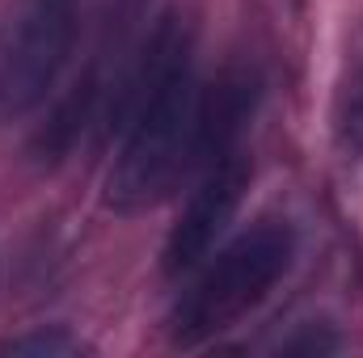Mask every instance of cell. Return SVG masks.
I'll return each instance as SVG.
<instances>
[{
	"label": "cell",
	"mask_w": 363,
	"mask_h": 358,
	"mask_svg": "<svg viewBox=\"0 0 363 358\" xmlns=\"http://www.w3.org/2000/svg\"><path fill=\"white\" fill-rule=\"evenodd\" d=\"M334 135H338V148L347 156H359L363 152V34L355 38L351 55H347V68H342V81H338Z\"/></svg>",
	"instance_id": "6"
},
{
	"label": "cell",
	"mask_w": 363,
	"mask_h": 358,
	"mask_svg": "<svg viewBox=\"0 0 363 358\" xmlns=\"http://www.w3.org/2000/svg\"><path fill=\"white\" fill-rule=\"evenodd\" d=\"M250 178H254V165H250L245 148L211 161L194 178L178 219H174V228L165 232V245H161V274L165 278L194 274L216 253V245L224 241L228 224L237 219V211L245 202Z\"/></svg>",
	"instance_id": "4"
},
{
	"label": "cell",
	"mask_w": 363,
	"mask_h": 358,
	"mask_svg": "<svg viewBox=\"0 0 363 358\" xmlns=\"http://www.w3.org/2000/svg\"><path fill=\"white\" fill-rule=\"evenodd\" d=\"M296 262V232L283 219H258L250 232L216 249L194 270V282L182 291L169 312V342L194 350L267 304L274 287Z\"/></svg>",
	"instance_id": "2"
},
{
	"label": "cell",
	"mask_w": 363,
	"mask_h": 358,
	"mask_svg": "<svg viewBox=\"0 0 363 358\" xmlns=\"http://www.w3.org/2000/svg\"><path fill=\"white\" fill-rule=\"evenodd\" d=\"M77 0H13L0 21V118L34 114L77 47Z\"/></svg>",
	"instance_id": "3"
},
{
	"label": "cell",
	"mask_w": 363,
	"mask_h": 358,
	"mask_svg": "<svg viewBox=\"0 0 363 358\" xmlns=\"http://www.w3.org/2000/svg\"><path fill=\"white\" fill-rule=\"evenodd\" d=\"M89 346L64 329V325H51V329H30L21 337H9L0 342V354H34V358H72V354H85Z\"/></svg>",
	"instance_id": "7"
},
{
	"label": "cell",
	"mask_w": 363,
	"mask_h": 358,
	"mask_svg": "<svg viewBox=\"0 0 363 358\" xmlns=\"http://www.w3.org/2000/svg\"><path fill=\"white\" fill-rule=\"evenodd\" d=\"M194 34L186 17L165 13L148 38L135 42L131 64L106 105L101 131L118 135L106 169V207L118 215L157 211L190 181L194 152Z\"/></svg>",
	"instance_id": "1"
},
{
	"label": "cell",
	"mask_w": 363,
	"mask_h": 358,
	"mask_svg": "<svg viewBox=\"0 0 363 358\" xmlns=\"http://www.w3.org/2000/svg\"><path fill=\"white\" fill-rule=\"evenodd\" d=\"M330 350H338V337H317V325H304V333L300 337H291V342H283V354H330Z\"/></svg>",
	"instance_id": "8"
},
{
	"label": "cell",
	"mask_w": 363,
	"mask_h": 358,
	"mask_svg": "<svg viewBox=\"0 0 363 358\" xmlns=\"http://www.w3.org/2000/svg\"><path fill=\"white\" fill-rule=\"evenodd\" d=\"M262 85L250 68H228L211 85H199L194 105V152H190V181L199 178L211 161L245 148L250 118L258 110Z\"/></svg>",
	"instance_id": "5"
}]
</instances>
